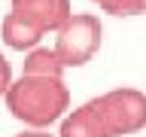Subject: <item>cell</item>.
<instances>
[{"instance_id": "cell-5", "label": "cell", "mask_w": 146, "mask_h": 137, "mask_svg": "<svg viewBox=\"0 0 146 137\" xmlns=\"http://www.w3.org/2000/svg\"><path fill=\"white\" fill-rule=\"evenodd\" d=\"M0 40H3L9 49H15V52H31V49H36V43L43 40V31L9 9L6 15H3V21H0Z\"/></svg>"}, {"instance_id": "cell-4", "label": "cell", "mask_w": 146, "mask_h": 137, "mask_svg": "<svg viewBox=\"0 0 146 137\" xmlns=\"http://www.w3.org/2000/svg\"><path fill=\"white\" fill-rule=\"evenodd\" d=\"M12 12L27 18L31 25H36L43 34L58 31V27L73 15L70 0H12Z\"/></svg>"}, {"instance_id": "cell-9", "label": "cell", "mask_w": 146, "mask_h": 137, "mask_svg": "<svg viewBox=\"0 0 146 137\" xmlns=\"http://www.w3.org/2000/svg\"><path fill=\"white\" fill-rule=\"evenodd\" d=\"M15 137H55V134H49V131H40V128H27V131H21V134H15Z\"/></svg>"}, {"instance_id": "cell-1", "label": "cell", "mask_w": 146, "mask_h": 137, "mask_svg": "<svg viewBox=\"0 0 146 137\" xmlns=\"http://www.w3.org/2000/svg\"><path fill=\"white\" fill-rule=\"evenodd\" d=\"M3 98H6V110L18 122L40 131H46L70 110L67 85L52 76H18Z\"/></svg>"}, {"instance_id": "cell-8", "label": "cell", "mask_w": 146, "mask_h": 137, "mask_svg": "<svg viewBox=\"0 0 146 137\" xmlns=\"http://www.w3.org/2000/svg\"><path fill=\"white\" fill-rule=\"evenodd\" d=\"M12 85V67H9L6 55H0V94H6Z\"/></svg>"}, {"instance_id": "cell-3", "label": "cell", "mask_w": 146, "mask_h": 137, "mask_svg": "<svg viewBox=\"0 0 146 137\" xmlns=\"http://www.w3.org/2000/svg\"><path fill=\"white\" fill-rule=\"evenodd\" d=\"M55 55L64 67H82L94 58V52L100 49V18L94 12H73L58 31H55Z\"/></svg>"}, {"instance_id": "cell-6", "label": "cell", "mask_w": 146, "mask_h": 137, "mask_svg": "<svg viewBox=\"0 0 146 137\" xmlns=\"http://www.w3.org/2000/svg\"><path fill=\"white\" fill-rule=\"evenodd\" d=\"M64 70L67 67L58 61L55 49H40V46L31 49L25 55V64H21V76H52V79H61Z\"/></svg>"}, {"instance_id": "cell-2", "label": "cell", "mask_w": 146, "mask_h": 137, "mask_svg": "<svg viewBox=\"0 0 146 137\" xmlns=\"http://www.w3.org/2000/svg\"><path fill=\"white\" fill-rule=\"evenodd\" d=\"M91 110L104 137H125L146 128V94L131 85L110 88L91 98Z\"/></svg>"}, {"instance_id": "cell-7", "label": "cell", "mask_w": 146, "mask_h": 137, "mask_svg": "<svg viewBox=\"0 0 146 137\" xmlns=\"http://www.w3.org/2000/svg\"><path fill=\"white\" fill-rule=\"evenodd\" d=\"M110 15H140L146 12V0H94Z\"/></svg>"}]
</instances>
